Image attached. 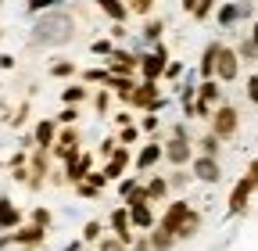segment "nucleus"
<instances>
[{"instance_id": "obj_13", "label": "nucleus", "mask_w": 258, "mask_h": 251, "mask_svg": "<svg viewBox=\"0 0 258 251\" xmlns=\"http://www.w3.org/2000/svg\"><path fill=\"white\" fill-rule=\"evenodd\" d=\"M129 226H137V230H154L151 205H129Z\"/></svg>"}, {"instance_id": "obj_35", "label": "nucleus", "mask_w": 258, "mask_h": 251, "mask_svg": "<svg viewBox=\"0 0 258 251\" xmlns=\"http://www.w3.org/2000/svg\"><path fill=\"white\" fill-rule=\"evenodd\" d=\"M29 11H57V0H29Z\"/></svg>"}, {"instance_id": "obj_14", "label": "nucleus", "mask_w": 258, "mask_h": 251, "mask_svg": "<svg viewBox=\"0 0 258 251\" xmlns=\"http://www.w3.org/2000/svg\"><path fill=\"white\" fill-rule=\"evenodd\" d=\"M18 223H22V212L8 198H0V230H15Z\"/></svg>"}, {"instance_id": "obj_23", "label": "nucleus", "mask_w": 258, "mask_h": 251, "mask_svg": "<svg viewBox=\"0 0 258 251\" xmlns=\"http://www.w3.org/2000/svg\"><path fill=\"white\" fill-rule=\"evenodd\" d=\"M161 154H165V151H161L158 144H147V147H144V151L137 154V165H140V169H151V165H154V162L161 158Z\"/></svg>"}, {"instance_id": "obj_44", "label": "nucleus", "mask_w": 258, "mask_h": 251, "mask_svg": "<svg viewBox=\"0 0 258 251\" xmlns=\"http://www.w3.org/2000/svg\"><path fill=\"white\" fill-rule=\"evenodd\" d=\"M101 251H122V244H118V237H108V240L101 244Z\"/></svg>"}, {"instance_id": "obj_50", "label": "nucleus", "mask_w": 258, "mask_h": 251, "mask_svg": "<svg viewBox=\"0 0 258 251\" xmlns=\"http://www.w3.org/2000/svg\"><path fill=\"white\" fill-rule=\"evenodd\" d=\"M251 43H254V50H258V22L251 25Z\"/></svg>"}, {"instance_id": "obj_5", "label": "nucleus", "mask_w": 258, "mask_h": 251, "mask_svg": "<svg viewBox=\"0 0 258 251\" xmlns=\"http://www.w3.org/2000/svg\"><path fill=\"white\" fill-rule=\"evenodd\" d=\"M237 72H240V57H237V50L222 47V50H219V57H215V76H219L222 83H233V79H237Z\"/></svg>"}, {"instance_id": "obj_1", "label": "nucleus", "mask_w": 258, "mask_h": 251, "mask_svg": "<svg viewBox=\"0 0 258 251\" xmlns=\"http://www.w3.org/2000/svg\"><path fill=\"white\" fill-rule=\"evenodd\" d=\"M76 36V18L72 15H64V11H43L36 18V25H32V43L36 47H61V43H69Z\"/></svg>"}, {"instance_id": "obj_47", "label": "nucleus", "mask_w": 258, "mask_h": 251, "mask_svg": "<svg viewBox=\"0 0 258 251\" xmlns=\"http://www.w3.org/2000/svg\"><path fill=\"white\" fill-rule=\"evenodd\" d=\"M108 72H86V83H104Z\"/></svg>"}, {"instance_id": "obj_41", "label": "nucleus", "mask_w": 258, "mask_h": 251, "mask_svg": "<svg viewBox=\"0 0 258 251\" xmlns=\"http://www.w3.org/2000/svg\"><path fill=\"white\" fill-rule=\"evenodd\" d=\"M76 191H79L83 198H97V186H90L86 179H83V183H76Z\"/></svg>"}, {"instance_id": "obj_10", "label": "nucleus", "mask_w": 258, "mask_h": 251, "mask_svg": "<svg viewBox=\"0 0 258 251\" xmlns=\"http://www.w3.org/2000/svg\"><path fill=\"white\" fill-rule=\"evenodd\" d=\"M111 230H115V237H118L122 247L133 244V230H129V208H115V212H111Z\"/></svg>"}, {"instance_id": "obj_27", "label": "nucleus", "mask_w": 258, "mask_h": 251, "mask_svg": "<svg viewBox=\"0 0 258 251\" xmlns=\"http://www.w3.org/2000/svg\"><path fill=\"white\" fill-rule=\"evenodd\" d=\"M144 191H147V201H161V198L169 194V183H165V179H151Z\"/></svg>"}, {"instance_id": "obj_18", "label": "nucleus", "mask_w": 258, "mask_h": 251, "mask_svg": "<svg viewBox=\"0 0 258 251\" xmlns=\"http://www.w3.org/2000/svg\"><path fill=\"white\" fill-rule=\"evenodd\" d=\"M54 140H57V126H54L50 118H43V122L36 126V144L47 151V147H54Z\"/></svg>"}, {"instance_id": "obj_4", "label": "nucleus", "mask_w": 258, "mask_h": 251, "mask_svg": "<svg viewBox=\"0 0 258 251\" xmlns=\"http://www.w3.org/2000/svg\"><path fill=\"white\" fill-rule=\"evenodd\" d=\"M194 208L186 205V201H172L169 208H165V215H161V223H158V230H165V233H179L183 230V223H186V215H190Z\"/></svg>"}, {"instance_id": "obj_49", "label": "nucleus", "mask_w": 258, "mask_h": 251, "mask_svg": "<svg viewBox=\"0 0 258 251\" xmlns=\"http://www.w3.org/2000/svg\"><path fill=\"white\" fill-rule=\"evenodd\" d=\"M144 130H147V133H151V130H158V118H154V115H147V118H144Z\"/></svg>"}, {"instance_id": "obj_20", "label": "nucleus", "mask_w": 258, "mask_h": 251, "mask_svg": "<svg viewBox=\"0 0 258 251\" xmlns=\"http://www.w3.org/2000/svg\"><path fill=\"white\" fill-rule=\"evenodd\" d=\"M64 176H69L72 183H83L90 176V154H79L76 162H69V172H64Z\"/></svg>"}, {"instance_id": "obj_46", "label": "nucleus", "mask_w": 258, "mask_h": 251, "mask_svg": "<svg viewBox=\"0 0 258 251\" xmlns=\"http://www.w3.org/2000/svg\"><path fill=\"white\" fill-rule=\"evenodd\" d=\"M76 118H79L76 108H64V111H61V122H76Z\"/></svg>"}, {"instance_id": "obj_6", "label": "nucleus", "mask_w": 258, "mask_h": 251, "mask_svg": "<svg viewBox=\"0 0 258 251\" xmlns=\"http://www.w3.org/2000/svg\"><path fill=\"white\" fill-rule=\"evenodd\" d=\"M137 65H140L137 54H129V50H111V57H108V76H129Z\"/></svg>"}, {"instance_id": "obj_19", "label": "nucleus", "mask_w": 258, "mask_h": 251, "mask_svg": "<svg viewBox=\"0 0 258 251\" xmlns=\"http://www.w3.org/2000/svg\"><path fill=\"white\" fill-rule=\"evenodd\" d=\"M219 50H222V43H208L205 54H201V76H205V79L215 76V57H219Z\"/></svg>"}, {"instance_id": "obj_11", "label": "nucleus", "mask_w": 258, "mask_h": 251, "mask_svg": "<svg viewBox=\"0 0 258 251\" xmlns=\"http://www.w3.org/2000/svg\"><path fill=\"white\" fill-rule=\"evenodd\" d=\"M161 151H165V158H169L172 165H186V162H190V144H186V140H179V137H172Z\"/></svg>"}, {"instance_id": "obj_31", "label": "nucleus", "mask_w": 258, "mask_h": 251, "mask_svg": "<svg viewBox=\"0 0 258 251\" xmlns=\"http://www.w3.org/2000/svg\"><path fill=\"white\" fill-rule=\"evenodd\" d=\"M154 0H125V11H137V15H151Z\"/></svg>"}, {"instance_id": "obj_7", "label": "nucleus", "mask_w": 258, "mask_h": 251, "mask_svg": "<svg viewBox=\"0 0 258 251\" xmlns=\"http://www.w3.org/2000/svg\"><path fill=\"white\" fill-rule=\"evenodd\" d=\"M254 194V183L251 179H237V186H233V194H230V215H240L244 208H247V198Z\"/></svg>"}, {"instance_id": "obj_48", "label": "nucleus", "mask_w": 258, "mask_h": 251, "mask_svg": "<svg viewBox=\"0 0 258 251\" xmlns=\"http://www.w3.org/2000/svg\"><path fill=\"white\" fill-rule=\"evenodd\" d=\"M97 111H101V115L108 111V93H97Z\"/></svg>"}, {"instance_id": "obj_2", "label": "nucleus", "mask_w": 258, "mask_h": 251, "mask_svg": "<svg viewBox=\"0 0 258 251\" xmlns=\"http://www.w3.org/2000/svg\"><path fill=\"white\" fill-rule=\"evenodd\" d=\"M237 126H240V115H237L233 104H222V108L212 111V137L226 140V137H233V133H237Z\"/></svg>"}, {"instance_id": "obj_36", "label": "nucleus", "mask_w": 258, "mask_h": 251, "mask_svg": "<svg viewBox=\"0 0 258 251\" xmlns=\"http://www.w3.org/2000/svg\"><path fill=\"white\" fill-rule=\"evenodd\" d=\"M32 226H43L47 230L50 226V212L47 208H36V212H32Z\"/></svg>"}, {"instance_id": "obj_34", "label": "nucleus", "mask_w": 258, "mask_h": 251, "mask_svg": "<svg viewBox=\"0 0 258 251\" xmlns=\"http://www.w3.org/2000/svg\"><path fill=\"white\" fill-rule=\"evenodd\" d=\"M101 230H104V226H101V223H93V219H90V223L83 226V240H86V244H90V240H97V237H101Z\"/></svg>"}, {"instance_id": "obj_33", "label": "nucleus", "mask_w": 258, "mask_h": 251, "mask_svg": "<svg viewBox=\"0 0 258 251\" xmlns=\"http://www.w3.org/2000/svg\"><path fill=\"white\" fill-rule=\"evenodd\" d=\"M237 57H240V61H258V50H254V43H251V40H244V43L237 47Z\"/></svg>"}, {"instance_id": "obj_8", "label": "nucleus", "mask_w": 258, "mask_h": 251, "mask_svg": "<svg viewBox=\"0 0 258 251\" xmlns=\"http://www.w3.org/2000/svg\"><path fill=\"white\" fill-rule=\"evenodd\" d=\"M194 176H198L201 183H219L222 179V169H219V162L215 158H194Z\"/></svg>"}, {"instance_id": "obj_38", "label": "nucleus", "mask_w": 258, "mask_h": 251, "mask_svg": "<svg viewBox=\"0 0 258 251\" xmlns=\"http://www.w3.org/2000/svg\"><path fill=\"white\" fill-rule=\"evenodd\" d=\"M165 76H169V79H179V76H183V65H179V61H169V65H165Z\"/></svg>"}, {"instance_id": "obj_17", "label": "nucleus", "mask_w": 258, "mask_h": 251, "mask_svg": "<svg viewBox=\"0 0 258 251\" xmlns=\"http://www.w3.org/2000/svg\"><path fill=\"white\" fill-rule=\"evenodd\" d=\"M104 86H108V90H115L118 97H125V101L133 97V90H137V83L129 79V76H108V79H104Z\"/></svg>"}, {"instance_id": "obj_28", "label": "nucleus", "mask_w": 258, "mask_h": 251, "mask_svg": "<svg viewBox=\"0 0 258 251\" xmlns=\"http://www.w3.org/2000/svg\"><path fill=\"white\" fill-rule=\"evenodd\" d=\"M201 154H205V158H215V154H219V137H201Z\"/></svg>"}, {"instance_id": "obj_37", "label": "nucleus", "mask_w": 258, "mask_h": 251, "mask_svg": "<svg viewBox=\"0 0 258 251\" xmlns=\"http://www.w3.org/2000/svg\"><path fill=\"white\" fill-rule=\"evenodd\" d=\"M133 140H137V130H133V126H125V130L118 133V144L125 147V144H133Z\"/></svg>"}, {"instance_id": "obj_26", "label": "nucleus", "mask_w": 258, "mask_h": 251, "mask_svg": "<svg viewBox=\"0 0 258 251\" xmlns=\"http://www.w3.org/2000/svg\"><path fill=\"white\" fill-rule=\"evenodd\" d=\"M198 230H201V215H198V212H190V215H186V223H183V230L176 233V240H186V237H194Z\"/></svg>"}, {"instance_id": "obj_12", "label": "nucleus", "mask_w": 258, "mask_h": 251, "mask_svg": "<svg viewBox=\"0 0 258 251\" xmlns=\"http://www.w3.org/2000/svg\"><path fill=\"white\" fill-rule=\"evenodd\" d=\"M54 144H57V154H61L64 162H76V158H79V147H76L79 137H76V130H64L61 140H54Z\"/></svg>"}, {"instance_id": "obj_3", "label": "nucleus", "mask_w": 258, "mask_h": 251, "mask_svg": "<svg viewBox=\"0 0 258 251\" xmlns=\"http://www.w3.org/2000/svg\"><path fill=\"white\" fill-rule=\"evenodd\" d=\"M165 65H169V54H165V47H161V43H154L151 54L140 57V72H144L147 83H154L158 76H165Z\"/></svg>"}, {"instance_id": "obj_40", "label": "nucleus", "mask_w": 258, "mask_h": 251, "mask_svg": "<svg viewBox=\"0 0 258 251\" xmlns=\"http://www.w3.org/2000/svg\"><path fill=\"white\" fill-rule=\"evenodd\" d=\"M244 179H251V183H254V191H258V158H254V162L247 165V172H244Z\"/></svg>"}, {"instance_id": "obj_32", "label": "nucleus", "mask_w": 258, "mask_h": 251, "mask_svg": "<svg viewBox=\"0 0 258 251\" xmlns=\"http://www.w3.org/2000/svg\"><path fill=\"white\" fill-rule=\"evenodd\" d=\"M83 97H86V90H83V86H69V90H64V104H69V108H76Z\"/></svg>"}, {"instance_id": "obj_42", "label": "nucleus", "mask_w": 258, "mask_h": 251, "mask_svg": "<svg viewBox=\"0 0 258 251\" xmlns=\"http://www.w3.org/2000/svg\"><path fill=\"white\" fill-rule=\"evenodd\" d=\"M247 97L258 104V76H251V79H247Z\"/></svg>"}, {"instance_id": "obj_45", "label": "nucleus", "mask_w": 258, "mask_h": 251, "mask_svg": "<svg viewBox=\"0 0 258 251\" xmlns=\"http://www.w3.org/2000/svg\"><path fill=\"white\" fill-rule=\"evenodd\" d=\"M93 50H97V54H111V50H115V47H111V43H108V40H97V43H93Z\"/></svg>"}, {"instance_id": "obj_9", "label": "nucleus", "mask_w": 258, "mask_h": 251, "mask_svg": "<svg viewBox=\"0 0 258 251\" xmlns=\"http://www.w3.org/2000/svg\"><path fill=\"white\" fill-rule=\"evenodd\" d=\"M158 101H161V97H158V86H154V83H147V79H144V83L133 90V97H129V104H137V108H147V111H151Z\"/></svg>"}, {"instance_id": "obj_51", "label": "nucleus", "mask_w": 258, "mask_h": 251, "mask_svg": "<svg viewBox=\"0 0 258 251\" xmlns=\"http://www.w3.org/2000/svg\"><path fill=\"white\" fill-rule=\"evenodd\" d=\"M198 8V0H183V11H194Z\"/></svg>"}, {"instance_id": "obj_24", "label": "nucleus", "mask_w": 258, "mask_h": 251, "mask_svg": "<svg viewBox=\"0 0 258 251\" xmlns=\"http://www.w3.org/2000/svg\"><path fill=\"white\" fill-rule=\"evenodd\" d=\"M237 18H240V4H222V8H219V25H222V29H230Z\"/></svg>"}, {"instance_id": "obj_30", "label": "nucleus", "mask_w": 258, "mask_h": 251, "mask_svg": "<svg viewBox=\"0 0 258 251\" xmlns=\"http://www.w3.org/2000/svg\"><path fill=\"white\" fill-rule=\"evenodd\" d=\"M161 29H165L161 22H147V25H144V43H158V36H161Z\"/></svg>"}, {"instance_id": "obj_29", "label": "nucleus", "mask_w": 258, "mask_h": 251, "mask_svg": "<svg viewBox=\"0 0 258 251\" xmlns=\"http://www.w3.org/2000/svg\"><path fill=\"white\" fill-rule=\"evenodd\" d=\"M212 11H215V0H198V8H194L190 15H194V18H198V22H205V18H208Z\"/></svg>"}, {"instance_id": "obj_22", "label": "nucleus", "mask_w": 258, "mask_h": 251, "mask_svg": "<svg viewBox=\"0 0 258 251\" xmlns=\"http://www.w3.org/2000/svg\"><path fill=\"white\" fill-rule=\"evenodd\" d=\"M43 237H47V230H43V226H29V230L11 233V240H15V244H40Z\"/></svg>"}, {"instance_id": "obj_25", "label": "nucleus", "mask_w": 258, "mask_h": 251, "mask_svg": "<svg viewBox=\"0 0 258 251\" xmlns=\"http://www.w3.org/2000/svg\"><path fill=\"white\" fill-rule=\"evenodd\" d=\"M198 101H201V104H212V101H219V83L205 79V83L198 86Z\"/></svg>"}, {"instance_id": "obj_39", "label": "nucleus", "mask_w": 258, "mask_h": 251, "mask_svg": "<svg viewBox=\"0 0 258 251\" xmlns=\"http://www.w3.org/2000/svg\"><path fill=\"white\" fill-rule=\"evenodd\" d=\"M50 72H54V76H72V61H57Z\"/></svg>"}, {"instance_id": "obj_15", "label": "nucleus", "mask_w": 258, "mask_h": 251, "mask_svg": "<svg viewBox=\"0 0 258 251\" xmlns=\"http://www.w3.org/2000/svg\"><path fill=\"white\" fill-rule=\"evenodd\" d=\"M125 165H129V151H125V147H118V151L111 154L108 169H104V179H118V176L125 172Z\"/></svg>"}, {"instance_id": "obj_21", "label": "nucleus", "mask_w": 258, "mask_h": 251, "mask_svg": "<svg viewBox=\"0 0 258 251\" xmlns=\"http://www.w3.org/2000/svg\"><path fill=\"white\" fill-rule=\"evenodd\" d=\"M147 244H151V251H169V247L176 244V237H172V233H165V230H158V226H154V230L147 233Z\"/></svg>"}, {"instance_id": "obj_43", "label": "nucleus", "mask_w": 258, "mask_h": 251, "mask_svg": "<svg viewBox=\"0 0 258 251\" xmlns=\"http://www.w3.org/2000/svg\"><path fill=\"white\" fill-rule=\"evenodd\" d=\"M137 186H140L137 179H122V183H118V191H122V194L129 198V194H133V191H137Z\"/></svg>"}, {"instance_id": "obj_16", "label": "nucleus", "mask_w": 258, "mask_h": 251, "mask_svg": "<svg viewBox=\"0 0 258 251\" xmlns=\"http://www.w3.org/2000/svg\"><path fill=\"white\" fill-rule=\"evenodd\" d=\"M93 4L101 8V11H104V15H108V18L115 22V25H122V22H125V15H129L122 0H93Z\"/></svg>"}]
</instances>
